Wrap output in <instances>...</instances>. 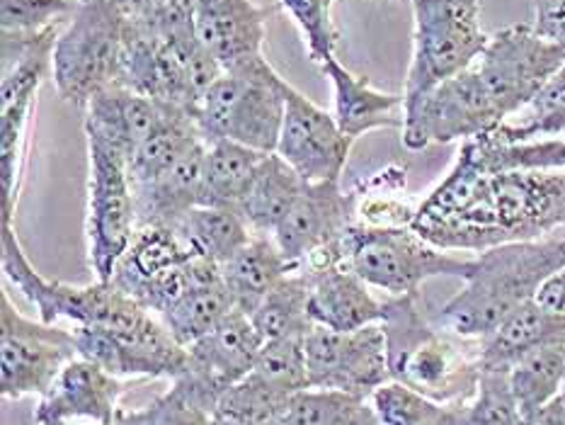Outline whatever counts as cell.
<instances>
[{"label": "cell", "instance_id": "6da1fadb", "mask_svg": "<svg viewBox=\"0 0 565 425\" xmlns=\"http://www.w3.org/2000/svg\"><path fill=\"white\" fill-rule=\"evenodd\" d=\"M565 226V170H490L459 149L449 173L417 204L413 229L433 246L478 255Z\"/></svg>", "mask_w": 565, "mask_h": 425}, {"label": "cell", "instance_id": "7a4b0ae2", "mask_svg": "<svg viewBox=\"0 0 565 425\" xmlns=\"http://www.w3.org/2000/svg\"><path fill=\"white\" fill-rule=\"evenodd\" d=\"M0 265H3V275L10 279V285L20 289V295L32 304L44 323L68 319L73 326L105 328L134 346L161 352V355H188V348L178 343L166 323L158 321L127 291H121L113 279L109 283L97 279L95 285L73 287L58 283V279L42 277L30 263L12 224L0 226Z\"/></svg>", "mask_w": 565, "mask_h": 425}, {"label": "cell", "instance_id": "3957f363", "mask_svg": "<svg viewBox=\"0 0 565 425\" xmlns=\"http://www.w3.org/2000/svg\"><path fill=\"white\" fill-rule=\"evenodd\" d=\"M565 267V238L518 241L478 253L463 287L439 309V326L463 340H481L539 287Z\"/></svg>", "mask_w": 565, "mask_h": 425}, {"label": "cell", "instance_id": "277c9868", "mask_svg": "<svg viewBox=\"0 0 565 425\" xmlns=\"http://www.w3.org/2000/svg\"><path fill=\"white\" fill-rule=\"evenodd\" d=\"M381 328L386 338L391 382L441 404H461L478 389V340H463L427 321L417 295L388 297Z\"/></svg>", "mask_w": 565, "mask_h": 425}, {"label": "cell", "instance_id": "5b68a950", "mask_svg": "<svg viewBox=\"0 0 565 425\" xmlns=\"http://www.w3.org/2000/svg\"><path fill=\"white\" fill-rule=\"evenodd\" d=\"M287 78L265 56L224 71L196 109V127L206 141L228 139L255 151L275 153L287 109Z\"/></svg>", "mask_w": 565, "mask_h": 425}, {"label": "cell", "instance_id": "8992f818", "mask_svg": "<svg viewBox=\"0 0 565 425\" xmlns=\"http://www.w3.org/2000/svg\"><path fill=\"white\" fill-rule=\"evenodd\" d=\"M125 64V12L109 0L81 3L61 30L52 76L58 95L85 109L97 95L121 85Z\"/></svg>", "mask_w": 565, "mask_h": 425}, {"label": "cell", "instance_id": "52a82bcc", "mask_svg": "<svg viewBox=\"0 0 565 425\" xmlns=\"http://www.w3.org/2000/svg\"><path fill=\"white\" fill-rule=\"evenodd\" d=\"M61 24L40 34H3L0 66V173H3V224H12L18 206L20 176L28 151L30 121L46 73H52Z\"/></svg>", "mask_w": 565, "mask_h": 425}, {"label": "cell", "instance_id": "ba28073f", "mask_svg": "<svg viewBox=\"0 0 565 425\" xmlns=\"http://www.w3.org/2000/svg\"><path fill=\"white\" fill-rule=\"evenodd\" d=\"M345 251L350 270L391 297L420 295V287L433 277L466 279L476 258L433 246L413 226L352 224L345 236Z\"/></svg>", "mask_w": 565, "mask_h": 425}, {"label": "cell", "instance_id": "9c48e42d", "mask_svg": "<svg viewBox=\"0 0 565 425\" xmlns=\"http://www.w3.org/2000/svg\"><path fill=\"white\" fill-rule=\"evenodd\" d=\"M411 3L415 32L403 107L417 103L439 83L473 66L490 42L481 28L483 0H411Z\"/></svg>", "mask_w": 565, "mask_h": 425}, {"label": "cell", "instance_id": "30bf717a", "mask_svg": "<svg viewBox=\"0 0 565 425\" xmlns=\"http://www.w3.org/2000/svg\"><path fill=\"white\" fill-rule=\"evenodd\" d=\"M221 265L192 253L173 226L146 224L115 267L113 283L151 314H166L192 287L221 283Z\"/></svg>", "mask_w": 565, "mask_h": 425}, {"label": "cell", "instance_id": "8fae6325", "mask_svg": "<svg viewBox=\"0 0 565 425\" xmlns=\"http://www.w3.org/2000/svg\"><path fill=\"white\" fill-rule=\"evenodd\" d=\"M137 202L125 156L88 139V261L95 277L109 283L137 234Z\"/></svg>", "mask_w": 565, "mask_h": 425}, {"label": "cell", "instance_id": "7c38bea8", "mask_svg": "<svg viewBox=\"0 0 565 425\" xmlns=\"http://www.w3.org/2000/svg\"><path fill=\"white\" fill-rule=\"evenodd\" d=\"M561 66H565V49L536 34L532 24L498 30L473 64L488 97L505 121L530 105Z\"/></svg>", "mask_w": 565, "mask_h": 425}, {"label": "cell", "instance_id": "4fadbf2b", "mask_svg": "<svg viewBox=\"0 0 565 425\" xmlns=\"http://www.w3.org/2000/svg\"><path fill=\"white\" fill-rule=\"evenodd\" d=\"M78 358L73 331L22 316L0 291V394L22 399L46 394L58 372Z\"/></svg>", "mask_w": 565, "mask_h": 425}, {"label": "cell", "instance_id": "5bb4252c", "mask_svg": "<svg viewBox=\"0 0 565 425\" xmlns=\"http://www.w3.org/2000/svg\"><path fill=\"white\" fill-rule=\"evenodd\" d=\"M500 117L473 66L439 83L420 100L403 107V146L425 151L433 144L469 141L495 131Z\"/></svg>", "mask_w": 565, "mask_h": 425}, {"label": "cell", "instance_id": "9a60e30c", "mask_svg": "<svg viewBox=\"0 0 565 425\" xmlns=\"http://www.w3.org/2000/svg\"><path fill=\"white\" fill-rule=\"evenodd\" d=\"M303 350L311 389L372 399L379 386L391 382L386 338L381 323L364 326L358 331L313 326L303 338Z\"/></svg>", "mask_w": 565, "mask_h": 425}, {"label": "cell", "instance_id": "2e32d148", "mask_svg": "<svg viewBox=\"0 0 565 425\" xmlns=\"http://www.w3.org/2000/svg\"><path fill=\"white\" fill-rule=\"evenodd\" d=\"M352 144L333 115L289 83L285 121L275 153L285 158L306 182H328L342 180Z\"/></svg>", "mask_w": 565, "mask_h": 425}, {"label": "cell", "instance_id": "e0dca14e", "mask_svg": "<svg viewBox=\"0 0 565 425\" xmlns=\"http://www.w3.org/2000/svg\"><path fill=\"white\" fill-rule=\"evenodd\" d=\"M354 224V192L342 190L340 180L306 182L289 214L273 234L279 251L301 267L330 248L345 243Z\"/></svg>", "mask_w": 565, "mask_h": 425}, {"label": "cell", "instance_id": "ac0fdd59", "mask_svg": "<svg viewBox=\"0 0 565 425\" xmlns=\"http://www.w3.org/2000/svg\"><path fill=\"white\" fill-rule=\"evenodd\" d=\"M125 384L100 364L85 358L71 360L58 372L49 392L34 408L36 425H66L71 421H93L97 425H117L119 399Z\"/></svg>", "mask_w": 565, "mask_h": 425}, {"label": "cell", "instance_id": "d6986e66", "mask_svg": "<svg viewBox=\"0 0 565 425\" xmlns=\"http://www.w3.org/2000/svg\"><path fill=\"white\" fill-rule=\"evenodd\" d=\"M192 18L200 42L224 71L263 56L267 10L250 0H192Z\"/></svg>", "mask_w": 565, "mask_h": 425}, {"label": "cell", "instance_id": "ffe728a7", "mask_svg": "<svg viewBox=\"0 0 565 425\" xmlns=\"http://www.w3.org/2000/svg\"><path fill=\"white\" fill-rule=\"evenodd\" d=\"M175 105L153 100L125 85L100 93L83 109L85 139H95L129 161L131 153L175 113ZM188 113V109H185Z\"/></svg>", "mask_w": 565, "mask_h": 425}, {"label": "cell", "instance_id": "44dd1931", "mask_svg": "<svg viewBox=\"0 0 565 425\" xmlns=\"http://www.w3.org/2000/svg\"><path fill=\"white\" fill-rule=\"evenodd\" d=\"M263 346L265 338L250 316L233 309L214 331L188 346V372L221 396L253 372Z\"/></svg>", "mask_w": 565, "mask_h": 425}, {"label": "cell", "instance_id": "7402d4cb", "mask_svg": "<svg viewBox=\"0 0 565 425\" xmlns=\"http://www.w3.org/2000/svg\"><path fill=\"white\" fill-rule=\"evenodd\" d=\"M204 158L206 139L194 144L178 163L163 170L161 176L134 188L137 202V224L178 226L188 212L204 200Z\"/></svg>", "mask_w": 565, "mask_h": 425}, {"label": "cell", "instance_id": "603a6c76", "mask_svg": "<svg viewBox=\"0 0 565 425\" xmlns=\"http://www.w3.org/2000/svg\"><path fill=\"white\" fill-rule=\"evenodd\" d=\"M303 273L311 279L309 307L316 326L333 328V331H358V328L381 323L384 301H379L370 291V285L348 265Z\"/></svg>", "mask_w": 565, "mask_h": 425}, {"label": "cell", "instance_id": "cb8c5ba5", "mask_svg": "<svg viewBox=\"0 0 565 425\" xmlns=\"http://www.w3.org/2000/svg\"><path fill=\"white\" fill-rule=\"evenodd\" d=\"M321 71L333 83V117L348 139L358 141L376 129H403V95L376 91L370 78L352 73L338 59L328 61Z\"/></svg>", "mask_w": 565, "mask_h": 425}, {"label": "cell", "instance_id": "d4e9b609", "mask_svg": "<svg viewBox=\"0 0 565 425\" xmlns=\"http://www.w3.org/2000/svg\"><path fill=\"white\" fill-rule=\"evenodd\" d=\"M548 346H565V316L532 299L478 340V360L481 370H510L526 352Z\"/></svg>", "mask_w": 565, "mask_h": 425}, {"label": "cell", "instance_id": "484cf974", "mask_svg": "<svg viewBox=\"0 0 565 425\" xmlns=\"http://www.w3.org/2000/svg\"><path fill=\"white\" fill-rule=\"evenodd\" d=\"M294 270H299V267L279 251L275 238L257 234L221 267L224 283L236 299V307L245 314H250L267 291Z\"/></svg>", "mask_w": 565, "mask_h": 425}, {"label": "cell", "instance_id": "4316f807", "mask_svg": "<svg viewBox=\"0 0 565 425\" xmlns=\"http://www.w3.org/2000/svg\"><path fill=\"white\" fill-rule=\"evenodd\" d=\"M306 180L279 153H267L250 190L238 206L250 231L257 236H273L281 219L297 202Z\"/></svg>", "mask_w": 565, "mask_h": 425}, {"label": "cell", "instance_id": "83f0119b", "mask_svg": "<svg viewBox=\"0 0 565 425\" xmlns=\"http://www.w3.org/2000/svg\"><path fill=\"white\" fill-rule=\"evenodd\" d=\"M265 158L267 153L228 139L206 141L202 204L238 210Z\"/></svg>", "mask_w": 565, "mask_h": 425}, {"label": "cell", "instance_id": "f1b7e54d", "mask_svg": "<svg viewBox=\"0 0 565 425\" xmlns=\"http://www.w3.org/2000/svg\"><path fill=\"white\" fill-rule=\"evenodd\" d=\"M192 253L224 267L255 234L238 210L200 204L175 226Z\"/></svg>", "mask_w": 565, "mask_h": 425}, {"label": "cell", "instance_id": "f546056e", "mask_svg": "<svg viewBox=\"0 0 565 425\" xmlns=\"http://www.w3.org/2000/svg\"><path fill=\"white\" fill-rule=\"evenodd\" d=\"M218 394L188 370L166 394L139 411H119L117 425H214Z\"/></svg>", "mask_w": 565, "mask_h": 425}, {"label": "cell", "instance_id": "4dcf8cb0", "mask_svg": "<svg viewBox=\"0 0 565 425\" xmlns=\"http://www.w3.org/2000/svg\"><path fill=\"white\" fill-rule=\"evenodd\" d=\"M311 279L301 267L267 291L248 314L257 331L267 340L306 338L316 326L311 319Z\"/></svg>", "mask_w": 565, "mask_h": 425}, {"label": "cell", "instance_id": "1f68e13d", "mask_svg": "<svg viewBox=\"0 0 565 425\" xmlns=\"http://www.w3.org/2000/svg\"><path fill=\"white\" fill-rule=\"evenodd\" d=\"M265 425H381L370 399L328 389H303Z\"/></svg>", "mask_w": 565, "mask_h": 425}, {"label": "cell", "instance_id": "d6a6232c", "mask_svg": "<svg viewBox=\"0 0 565 425\" xmlns=\"http://www.w3.org/2000/svg\"><path fill=\"white\" fill-rule=\"evenodd\" d=\"M233 309H238L236 299L221 279V283L192 287L188 295H182L173 307L161 314V321L178 343L188 348L194 340L214 331Z\"/></svg>", "mask_w": 565, "mask_h": 425}, {"label": "cell", "instance_id": "836d02e7", "mask_svg": "<svg viewBox=\"0 0 565 425\" xmlns=\"http://www.w3.org/2000/svg\"><path fill=\"white\" fill-rule=\"evenodd\" d=\"M565 382V346L526 352L510 368V384L522 416H532L561 396Z\"/></svg>", "mask_w": 565, "mask_h": 425}, {"label": "cell", "instance_id": "e575fe53", "mask_svg": "<svg viewBox=\"0 0 565 425\" xmlns=\"http://www.w3.org/2000/svg\"><path fill=\"white\" fill-rule=\"evenodd\" d=\"M372 406L381 425H466L461 404H441L398 382L379 386L372 394Z\"/></svg>", "mask_w": 565, "mask_h": 425}, {"label": "cell", "instance_id": "d590c367", "mask_svg": "<svg viewBox=\"0 0 565 425\" xmlns=\"http://www.w3.org/2000/svg\"><path fill=\"white\" fill-rule=\"evenodd\" d=\"M478 163L490 170H565V139L502 144L490 137L461 141Z\"/></svg>", "mask_w": 565, "mask_h": 425}, {"label": "cell", "instance_id": "8d00e7d4", "mask_svg": "<svg viewBox=\"0 0 565 425\" xmlns=\"http://www.w3.org/2000/svg\"><path fill=\"white\" fill-rule=\"evenodd\" d=\"M565 131V66L546 81L534 100L526 105V115L518 125H500L490 137L502 144H524L539 139H556Z\"/></svg>", "mask_w": 565, "mask_h": 425}, {"label": "cell", "instance_id": "74e56055", "mask_svg": "<svg viewBox=\"0 0 565 425\" xmlns=\"http://www.w3.org/2000/svg\"><path fill=\"white\" fill-rule=\"evenodd\" d=\"M287 399L275 386H269L255 372L245 374L241 382L228 386L218 396L214 408V425H265L275 418Z\"/></svg>", "mask_w": 565, "mask_h": 425}, {"label": "cell", "instance_id": "f35d334b", "mask_svg": "<svg viewBox=\"0 0 565 425\" xmlns=\"http://www.w3.org/2000/svg\"><path fill=\"white\" fill-rule=\"evenodd\" d=\"M466 425H524L510 370H481L476 394L463 406Z\"/></svg>", "mask_w": 565, "mask_h": 425}, {"label": "cell", "instance_id": "ab89813d", "mask_svg": "<svg viewBox=\"0 0 565 425\" xmlns=\"http://www.w3.org/2000/svg\"><path fill=\"white\" fill-rule=\"evenodd\" d=\"M253 372L285 396H294L303 392V389H311L303 338L267 340L260 355L255 360Z\"/></svg>", "mask_w": 565, "mask_h": 425}, {"label": "cell", "instance_id": "60d3db41", "mask_svg": "<svg viewBox=\"0 0 565 425\" xmlns=\"http://www.w3.org/2000/svg\"><path fill=\"white\" fill-rule=\"evenodd\" d=\"M279 3L299 24L311 61L323 66L328 61L338 59L335 52L340 44V32L333 22L335 0H279Z\"/></svg>", "mask_w": 565, "mask_h": 425}, {"label": "cell", "instance_id": "b9f144b4", "mask_svg": "<svg viewBox=\"0 0 565 425\" xmlns=\"http://www.w3.org/2000/svg\"><path fill=\"white\" fill-rule=\"evenodd\" d=\"M81 0H0L3 34L30 36L40 34L73 18Z\"/></svg>", "mask_w": 565, "mask_h": 425}, {"label": "cell", "instance_id": "7bdbcfd3", "mask_svg": "<svg viewBox=\"0 0 565 425\" xmlns=\"http://www.w3.org/2000/svg\"><path fill=\"white\" fill-rule=\"evenodd\" d=\"M532 28L544 40L565 49V0H534Z\"/></svg>", "mask_w": 565, "mask_h": 425}, {"label": "cell", "instance_id": "ee69618b", "mask_svg": "<svg viewBox=\"0 0 565 425\" xmlns=\"http://www.w3.org/2000/svg\"><path fill=\"white\" fill-rule=\"evenodd\" d=\"M534 299L542 304L544 309L565 316V267H563V270L551 275L546 283L539 287Z\"/></svg>", "mask_w": 565, "mask_h": 425}, {"label": "cell", "instance_id": "f6af8a7d", "mask_svg": "<svg viewBox=\"0 0 565 425\" xmlns=\"http://www.w3.org/2000/svg\"><path fill=\"white\" fill-rule=\"evenodd\" d=\"M524 425H565V404L561 396L551 401L544 408L532 413V416H526Z\"/></svg>", "mask_w": 565, "mask_h": 425}, {"label": "cell", "instance_id": "bcb514c9", "mask_svg": "<svg viewBox=\"0 0 565 425\" xmlns=\"http://www.w3.org/2000/svg\"><path fill=\"white\" fill-rule=\"evenodd\" d=\"M561 401L565 404V382H563V389H561Z\"/></svg>", "mask_w": 565, "mask_h": 425}, {"label": "cell", "instance_id": "7dc6e473", "mask_svg": "<svg viewBox=\"0 0 565 425\" xmlns=\"http://www.w3.org/2000/svg\"><path fill=\"white\" fill-rule=\"evenodd\" d=\"M81 3H93V0H81ZM109 3H119V0H109Z\"/></svg>", "mask_w": 565, "mask_h": 425}, {"label": "cell", "instance_id": "c3c4849f", "mask_svg": "<svg viewBox=\"0 0 565 425\" xmlns=\"http://www.w3.org/2000/svg\"><path fill=\"white\" fill-rule=\"evenodd\" d=\"M379 3H391V0H379Z\"/></svg>", "mask_w": 565, "mask_h": 425}, {"label": "cell", "instance_id": "681fc988", "mask_svg": "<svg viewBox=\"0 0 565 425\" xmlns=\"http://www.w3.org/2000/svg\"><path fill=\"white\" fill-rule=\"evenodd\" d=\"M121 3H125V0H121ZM121 3H119V6H121Z\"/></svg>", "mask_w": 565, "mask_h": 425}, {"label": "cell", "instance_id": "f907efd6", "mask_svg": "<svg viewBox=\"0 0 565 425\" xmlns=\"http://www.w3.org/2000/svg\"><path fill=\"white\" fill-rule=\"evenodd\" d=\"M95 425H97V423H95Z\"/></svg>", "mask_w": 565, "mask_h": 425}]
</instances>
